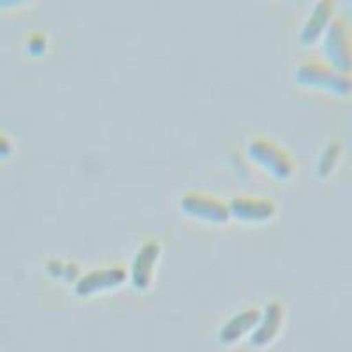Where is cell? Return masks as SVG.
<instances>
[{
  "instance_id": "1",
  "label": "cell",
  "mask_w": 352,
  "mask_h": 352,
  "mask_svg": "<svg viewBox=\"0 0 352 352\" xmlns=\"http://www.w3.org/2000/svg\"><path fill=\"white\" fill-rule=\"evenodd\" d=\"M248 155L278 180H287L294 173L292 157L282 148L280 144L273 143L270 140L252 141L248 146Z\"/></svg>"
},
{
  "instance_id": "2",
  "label": "cell",
  "mask_w": 352,
  "mask_h": 352,
  "mask_svg": "<svg viewBox=\"0 0 352 352\" xmlns=\"http://www.w3.org/2000/svg\"><path fill=\"white\" fill-rule=\"evenodd\" d=\"M298 81L335 94H347L352 88V81L347 76L322 62H307L301 65L298 69Z\"/></svg>"
},
{
  "instance_id": "3",
  "label": "cell",
  "mask_w": 352,
  "mask_h": 352,
  "mask_svg": "<svg viewBox=\"0 0 352 352\" xmlns=\"http://www.w3.org/2000/svg\"><path fill=\"white\" fill-rule=\"evenodd\" d=\"M324 52L333 67L340 72L352 69V34L344 20L333 21L324 41Z\"/></svg>"
},
{
  "instance_id": "4",
  "label": "cell",
  "mask_w": 352,
  "mask_h": 352,
  "mask_svg": "<svg viewBox=\"0 0 352 352\" xmlns=\"http://www.w3.org/2000/svg\"><path fill=\"white\" fill-rule=\"evenodd\" d=\"M182 210L185 215L204 220L210 224H224L228 222L231 212L229 206L217 197L201 192H188L182 197Z\"/></svg>"
},
{
  "instance_id": "5",
  "label": "cell",
  "mask_w": 352,
  "mask_h": 352,
  "mask_svg": "<svg viewBox=\"0 0 352 352\" xmlns=\"http://www.w3.org/2000/svg\"><path fill=\"white\" fill-rule=\"evenodd\" d=\"M160 257V243L155 240L144 241L138 254L134 256L131 268V280L132 285L138 291H146L153 284L155 278L157 261Z\"/></svg>"
},
{
  "instance_id": "6",
  "label": "cell",
  "mask_w": 352,
  "mask_h": 352,
  "mask_svg": "<svg viewBox=\"0 0 352 352\" xmlns=\"http://www.w3.org/2000/svg\"><path fill=\"white\" fill-rule=\"evenodd\" d=\"M127 278V273L122 266H111V268H99L87 273L76 284L78 296H94L97 292L111 291L120 287Z\"/></svg>"
},
{
  "instance_id": "7",
  "label": "cell",
  "mask_w": 352,
  "mask_h": 352,
  "mask_svg": "<svg viewBox=\"0 0 352 352\" xmlns=\"http://www.w3.org/2000/svg\"><path fill=\"white\" fill-rule=\"evenodd\" d=\"M229 212L243 222H266L275 215L276 206L266 197H236L229 204Z\"/></svg>"
},
{
  "instance_id": "8",
  "label": "cell",
  "mask_w": 352,
  "mask_h": 352,
  "mask_svg": "<svg viewBox=\"0 0 352 352\" xmlns=\"http://www.w3.org/2000/svg\"><path fill=\"white\" fill-rule=\"evenodd\" d=\"M282 319H284V308L278 303H270L261 316L259 328L252 333L250 338L254 347H266L270 342L275 340V336L280 331Z\"/></svg>"
},
{
  "instance_id": "9",
  "label": "cell",
  "mask_w": 352,
  "mask_h": 352,
  "mask_svg": "<svg viewBox=\"0 0 352 352\" xmlns=\"http://www.w3.org/2000/svg\"><path fill=\"white\" fill-rule=\"evenodd\" d=\"M261 320V312L256 310V308H248L245 312L236 314V316L232 317L231 320H228L224 324V328L220 329V342L226 345L234 344L245 335L248 333L254 326H257V322Z\"/></svg>"
},
{
  "instance_id": "10",
  "label": "cell",
  "mask_w": 352,
  "mask_h": 352,
  "mask_svg": "<svg viewBox=\"0 0 352 352\" xmlns=\"http://www.w3.org/2000/svg\"><path fill=\"white\" fill-rule=\"evenodd\" d=\"M333 16V2H319L317 8L314 9L312 16L308 18L307 25L301 30V41L305 44L316 43L320 37V34L324 32V28L328 27L329 20Z\"/></svg>"
},
{
  "instance_id": "11",
  "label": "cell",
  "mask_w": 352,
  "mask_h": 352,
  "mask_svg": "<svg viewBox=\"0 0 352 352\" xmlns=\"http://www.w3.org/2000/svg\"><path fill=\"white\" fill-rule=\"evenodd\" d=\"M340 159V144L333 143L329 144L328 148L324 150L322 157L319 160V175L320 176H328L329 173L335 169L336 162Z\"/></svg>"
}]
</instances>
